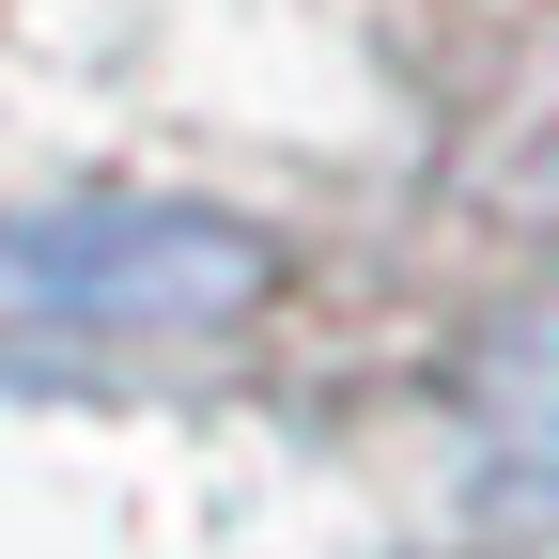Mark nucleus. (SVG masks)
<instances>
[{"label": "nucleus", "instance_id": "f257e3e1", "mask_svg": "<svg viewBox=\"0 0 559 559\" xmlns=\"http://www.w3.org/2000/svg\"><path fill=\"white\" fill-rule=\"evenodd\" d=\"M264 296V249L234 218H16L0 234V311L32 326H218Z\"/></svg>", "mask_w": 559, "mask_h": 559}, {"label": "nucleus", "instance_id": "f03ea898", "mask_svg": "<svg viewBox=\"0 0 559 559\" xmlns=\"http://www.w3.org/2000/svg\"><path fill=\"white\" fill-rule=\"evenodd\" d=\"M481 419H498L528 466H559V311H528L498 358H481Z\"/></svg>", "mask_w": 559, "mask_h": 559}]
</instances>
